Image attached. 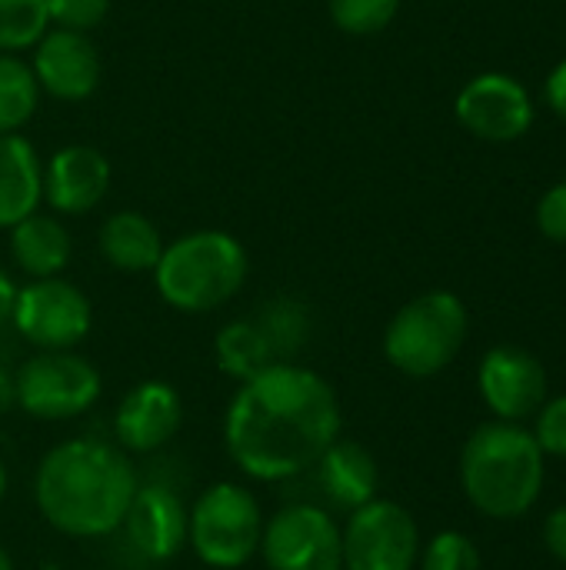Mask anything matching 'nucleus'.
I'll return each instance as SVG.
<instances>
[{
	"label": "nucleus",
	"mask_w": 566,
	"mask_h": 570,
	"mask_svg": "<svg viewBox=\"0 0 566 570\" xmlns=\"http://www.w3.org/2000/svg\"><path fill=\"white\" fill-rule=\"evenodd\" d=\"M13 404H17V397H13V374L0 364V417H3Z\"/></svg>",
	"instance_id": "33"
},
{
	"label": "nucleus",
	"mask_w": 566,
	"mask_h": 570,
	"mask_svg": "<svg viewBox=\"0 0 566 570\" xmlns=\"http://www.w3.org/2000/svg\"><path fill=\"white\" fill-rule=\"evenodd\" d=\"M10 324L40 351H70L90 334L93 311L70 281L40 277L17 291Z\"/></svg>",
	"instance_id": "10"
},
{
	"label": "nucleus",
	"mask_w": 566,
	"mask_h": 570,
	"mask_svg": "<svg viewBox=\"0 0 566 570\" xmlns=\"http://www.w3.org/2000/svg\"><path fill=\"white\" fill-rule=\"evenodd\" d=\"M547 100H550V107L566 120V60L554 67V73L547 80Z\"/></svg>",
	"instance_id": "31"
},
{
	"label": "nucleus",
	"mask_w": 566,
	"mask_h": 570,
	"mask_svg": "<svg viewBox=\"0 0 566 570\" xmlns=\"http://www.w3.org/2000/svg\"><path fill=\"white\" fill-rule=\"evenodd\" d=\"M47 30V0H0V53L27 50Z\"/></svg>",
	"instance_id": "24"
},
{
	"label": "nucleus",
	"mask_w": 566,
	"mask_h": 570,
	"mask_svg": "<svg viewBox=\"0 0 566 570\" xmlns=\"http://www.w3.org/2000/svg\"><path fill=\"white\" fill-rule=\"evenodd\" d=\"M247 281V250L224 230H197L163 247L153 284L183 314H207L237 297Z\"/></svg>",
	"instance_id": "4"
},
{
	"label": "nucleus",
	"mask_w": 566,
	"mask_h": 570,
	"mask_svg": "<svg viewBox=\"0 0 566 570\" xmlns=\"http://www.w3.org/2000/svg\"><path fill=\"white\" fill-rule=\"evenodd\" d=\"M110 10V0H47V17L60 30H77L87 33L103 23Z\"/></svg>",
	"instance_id": "27"
},
{
	"label": "nucleus",
	"mask_w": 566,
	"mask_h": 570,
	"mask_svg": "<svg viewBox=\"0 0 566 570\" xmlns=\"http://www.w3.org/2000/svg\"><path fill=\"white\" fill-rule=\"evenodd\" d=\"M344 417L334 387L300 364H270L244 381L224 421L230 461L254 481H290L324 458Z\"/></svg>",
	"instance_id": "1"
},
{
	"label": "nucleus",
	"mask_w": 566,
	"mask_h": 570,
	"mask_svg": "<svg viewBox=\"0 0 566 570\" xmlns=\"http://www.w3.org/2000/svg\"><path fill=\"white\" fill-rule=\"evenodd\" d=\"M317 471V484L320 491L327 494V501L340 511H357L364 508L367 501L377 498V488H380V471H377V461L374 454L357 444V441H347V438H337L324 458L314 464Z\"/></svg>",
	"instance_id": "17"
},
{
	"label": "nucleus",
	"mask_w": 566,
	"mask_h": 570,
	"mask_svg": "<svg viewBox=\"0 0 566 570\" xmlns=\"http://www.w3.org/2000/svg\"><path fill=\"white\" fill-rule=\"evenodd\" d=\"M100 371L73 351H40L13 374L17 407L37 421H70L100 397Z\"/></svg>",
	"instance_id": "7"
},
{
	"label": "nucleus",
	"mask_w": 566,
	"mask_h": 570,
	"mask_svg": "<svg viewBox=\"0 0 566 570\" xmlns=\"http://www.w3.org/2000/svg\"><path fill=\"white\" fill-rule=\"evenodd\" d=\"M120 531L143 561H170L187 548V504L170 488H137Z\"/></svg>",
	"instance_id": "15"
},
{
	"label": "nucleus",
	"mask_w": 566,
	"mask_h": 570,
	"mask_svg": "<svg viewBox=\"0 0 566 570\" xmlns=\"http://www.w3.org/2000/svg\"><path fill=\"white\" fill-rule=\"evenodd\" d=\"M0 570H13V561H10V554L3 551V544H0Z\"/></svg>",
	"instance_id": "34"
},
{
	"label": "nucleus",
	"mask_w": 566,
	"mask_h": 570,
	"mask_svg": "<svg viewBox=\"0 0 566 570\" xmlns=\"http://www.w3.org/2000/svg\"><path fill=\"white\" fill-rule=\"evenodd\" d=\"M254 321L267 334L274 357L280 364H290L310 341V311H307V304H300L294 297H274L270 304H264L254 314Z\"/></svg>",
	"instance_id": "22"
},
{
	"label": "nucleus",
	"mask_w": 566,
	"mask_h": 570,
	"mask_svg": "<svg viewBox=\"0 0 566 570\" xmlns=\"http://www.w3.org/2000/svg\"><path fill=\"white\" fill-rule=\"evenodd\" d=\"M400 10V0H330V17L344 33H380Z\"/></svg>",
	"instance_id": "25"
},
{
	"label": "nucleus",
	"mask_w": 566,
	"mask_h": 570,
	"mask_svg": "<svg viewBox=\"0 0 566 570\" xmlns=\"http://www.w3.org/2000/svg\"><path fill=\"white\" fill-rule=\"evenodd\" d=\"M43 200V167L20 134H0V227H13Z\"/></svg>",
	"instance_id": "18"
},
{
	"label": "nucleus",
	"mask_w": 566,
	"mask_h": 570,
	"mask_svg": "<svg viewBox=\"0 0 566 570\" xmlns=\"http://www.w3.org/2000/svg\"><path fill=\"white\" fill-rule=\"evenodd\" d=\"M420 570H480L477 544L460 531L437 534L427 548H420Z\"/></svg>",
	"instance_id": "26"
},
{
	"label": "nucleus",
	"mask_w": 566,
	"mask_h": 570,
	"mask_svg": "<svg viewBox=\"0 0 566 570\" xmlns=\"http://www.w3.org/2000/svg\"><path fill=\"white\" fill-rule=\"evenodd\" d=\"M344 538V570H414L420 558V531L397 501H367L350 511Z\"/></svg>",
	"instance_id": "8"
},
{
	"label": "nucleus",
	"mask_w": 566,
	"mask_h": 570,
	"mask_svg": "<svg viewBox=\"0 0 566 570\" xmlns=\"http://www.w3.org/2000/svg\"><path fill=\"white\" fill-rule=\"evenodd\" d=\"M537 227L544 237L566 244V180L550 187L537 204Z\"/></svg>",
	"instance_id": "29"
},
{
	"label": "nucleus",
	"mask_w": 566,
	"mask_h": 570,
	"mask_svg": "<svg viewBox=\"0 0 566 570\" xmlns=\"http://www.w3.org/2000/svg\"><path fill=\"white\" fill-rule=\"evenodd\" d=\"M260 554L270 570H344V538L320 504L300 501L264 524Z\"/></svg>",
	"instance_id": "9"
},
{
	"label": "nucleus",
	"mask_w": 566,
	"mask_h": 570,
	"mask_svg": "<svg viewBox=\"0 0 566 570\" xmlns=\"http://www.w3.org/2000/svg\"><path fill=\"white\" fill-rule=\"evenodd\" d=\"M530 434H534V441L540 444L544 454L566 458V394L564 397H554L550 404H540L537 428Z\"/></svg>",
	"instance_id": "28"
},
{
	"label": "nucleus",
	"mask_w": 566,
	"mask_h": 570,
	"mask_svg": "<svg viewBox=\"0 0 566 570\" xmlns=\"http://www.w3.org/2000/svg\"><path fill=\"white\" fill-rule=\"evenodd\" d=\"M214 354H217V364L227 377L234 381H250L257 377L260 371H267L270 364H280L274 357V347L267 341V334L260 331V324L254 317L247 321H234L227 324L220 334H217V344H214Z\"/></svg>",
	"instance_id": "21"
},
{
	"label": "nucleus",
	"mask_w": 566,
	"mask_h": 570,
	"mask_svg": "<svg viewBox=\"0 0 566 570\" xmlns=\"http://www.w3.org/2000/svg\"><path fill=\"white\" fill-rule=\"evenodd\" d=\"M13 297H17V287H13V281L3 274V267H0V327L10 321V311H13Z\"/></svg>",
	"instance_id": "32"
},
{
	"label": "nucleus",
	"mask_w": 566,
	"mask_h": 570,
	"mask_svg": "<svg viewBox=\"0 0 566 570\" xmlns=\"http://www.w3.org/2000/svg\"><path fill=\"white\" fill-rule=\"evenodd\" d=\"M97 244H100L103 261L123 274H153V267L163 254L160 230L137 210H120V214L107 217Z\"/></svg>",
	"instance_id": "19"
},
{
	"label": "nucleus",
	"mask_w": 566,
	"mask_h": 570,
	"mask_svg": "<svg viewBox=\"0 0 566 570\" xmlns=\"http://www.w3.org/2000/svg\"><path fill=\"white\" fill-rule=\"evenodd\" d=\"M264 524L260 501L244 484L220 481L187 511V544L207 568L237 570L260 551Z\"/></svg>",
	"instance_id": "6"
},
{
	"label": "nucleus",
	"mask_w": 566,
	"mask_h": 570,
	"mask_svg": "<svg viewBox=\"0 0 566 570\" xmlns=\"http://www.w3.org/2000/svg\"><path fill=\"white\" fill-rule=\"evenodd\" d=\"M544 451L517 421H490L470 434L460 454V484L467 501L494 518H524L544 491Z\"/></svg>",
	"instance_id": "3"
},
{
	"label": "nucleus",
	"mask_w": 566,
	"mask_h": 570,
	"mask_svg": "<svg viewBox=\"0 0 566 570\" xmlns=\"http://www.w3.org/2000/svg\"><path fill=\"white\" fill-rule=\"evenodd\" d=\"M33 77L57 100H83L100 83V53L87 33L77 30H47L33 43Z\"/></svg>",
	"instance_id": "14"
},
{
	"label": "nucleus",
	"mask_w": 566,
	"mask_h": 570,
	"mask_svg": "<svg viewBox=\"0 0 566 570\" xmlns=\"http://www.w3.org/2000/svg\"><path fill=\"white\" fill-rule=\"evenodd\" d=\"M110 187V164L100 150L70 144L57 150L43 167V200L57 214H87L93 210Z\"/></svg>",
	"instance_id": "16"
},
{
	"label": "nucleus",
	"mask_w": 566,
	"mask_h": 570,
	"mask_svg": "<svg viewBox=\"0 0 566 570\" xmlns=\"http://www.w3.org/2000/svg\"><path fill=\"white\" fill-rule=\"evenodd\" d=\"M10 254L17 267L33 281L60 277L70 261V234L57 217L33 210L30 217L10 227Z\"/></svg>",
	"instance_id": "20"
},
{
	"label": "nucleus",
	"mask_w": 566,
	"mask_h": 570,
	"mask_svg": "<svg viewBox=\"0 0 566 570\" xmlns=\"http://www.w3.org/2000/svg\"><path fill=\"white\" fill-rule=\"evenodd\" d=\"M457 120L480 140L510 144L534 124V104L520 80L507 73H480L457 97Z\"/></svg>",
	"instance_id": "11"
},
{
	"label": "nucleus",
	"mask_w": 566,
	"mask_h": 570,
	"mask_svg": "<svg viewBox=\"0 0 566 570\" xmlns=\"http://www.w3.org/2000/svg\"><path fill=\"white\" fill-rule=\"evenodd\" d=\"M480 394L500 421H524L547 397V371L524 347H494L480 361Z\"/></svg>",
	"instance_id": "12"
},
{
	"label": "nucleus",
	"mask_w": 566,
	"mask_h": 570,
	"mask_svg": "<svg viewBox=\"0 0 566 570\" xmlns=\"http://www.w3.org/2000/svg\"><path fill=\"white\" fill-rule=\"evenodd\" d=\"M37 77L30 63L13 53H0V134H17L37 110Z\"/></svg>",
	"instance_id": "23"
},
{
	"label": "nucleus",
	"mask_w": 566,
	"mask_h": 570,
	"mask_svg": "<svg viewBox=\"0 0 566 570\" xmlns=\"http://www.w3.org/2000/svg\"><path fill=\"white\" fill-rule=\"evenodd\" d=\"M183 424V401L167 381H143L130 387L113 414V438L127 454H153Z\"/></svg>",
	"instance_id": "13"
},
{
	"label": "nucleus",
	"mask_w": 566,
	"mask_h": 570,
	"mask_svg": "<svg viewBox=\"0 0 566 570\" xmlns=\"http://www.w3.org/2000/svg\"><path fill=\"white\" fill-rule=\"evenodd\" d=\"M467 307L450 291H430L404 304L384 334L387 361L407 377H434L467 341Z\"/></svg>",
	"instance_id": "5"
},
{
	"label": "nucleus",
	"mask_w": 566,
	"mask_h": 570,
	"mask_svg": "<svg viewBox=\"0 0 566 570\" xmlns=\"http://www.w3.org/2000/svg\"><path fill=\"white\" fill-rule=\"evenodd\" d=\"M137 488L127 451L93 438L50 448L33 474V501L43 521L83 541L120 531Z\"/></svg>",
	"instance_id": "2"
},
{
	"label": "nucleus",
	"mask_w": 566,
	"mask_h": 570,
	"mask_svg": "<svg viewBox=\"0 0 566 570\" xmlns=\"http://www.w3.org/2000/svg\"><path fill=\"white\" fill-rule=\"evenodd\" d=\"M3 494H7V468L0 461V501H3Z\"/></svg>",
	"instance_id": "35"
},
{
	"label": "nucleus",
	"mask_w": 566,
	"mask_h": 570,
	"mask_svg": "<svg viewBox=\"0 0 566 570\" xmlns=\"http://www.w3.org/2000/svg\"><path fill=\"white\" fill-rule=\"evenodd\" d=\"M544 544L550 548V554H554L557 561H564L566 564V504L564 508H557V511L547 518V524H544Z\"/></svg>",
	"instance_id": "30"
}]
</instances>
